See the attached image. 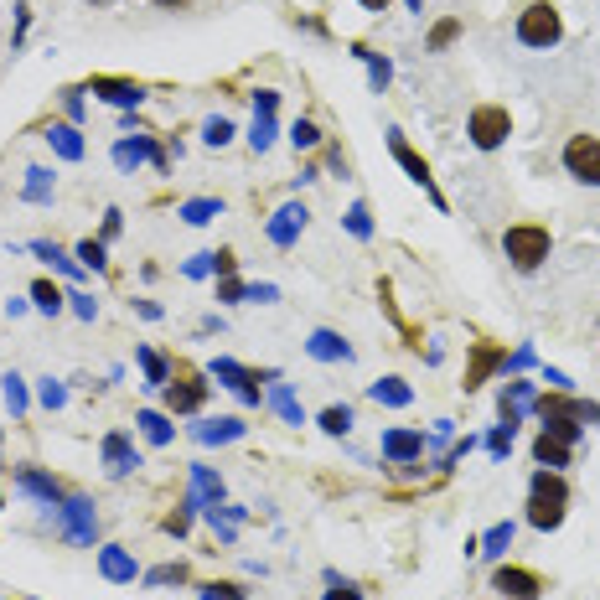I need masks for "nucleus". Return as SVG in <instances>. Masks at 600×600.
I'll list each match as a JSON object with an SVG mask.
<instances>
[{"mask_svg":"<svg viewBox=\"0 0 600 600\" xmlns=\"http://www.w3.org/2000/svg\"><path fill=\"white\" fill-rule=\"evenodd\" d=\"M564 507H569V482H564L559 471L538 466L533 471V487H528V523L538 533H554L564 523Z\"/></svg>","mask_w":600,"mask_h":600,"instance_id":"f257e3e1","label":"nucleus"},{"mask_svg":"<svg viewBox=\"0 0 600 600\" xmlns=\"http://www.w3.org/2000/svg\"><path fill=\"white\" fill-rule=\"evenodd\" d=\"M502 249H507V259H513L523 275H533V269L549 259V228L544 223H513L502 233Z\"/></svg>","mask_w":600,"mask_h":600,"instance_id":"f03ea898","label":"nucleus"},{"mask_svg":"<svg viewBox=\"0 0 600 600\" xmlns=\"http://www.w3.org/2000/svg\"><path fill=\"white\" fill-rule=\"evenodd\" d=\"M559 37H564V21H559V6H554V0H533V6L518 16V42H523V47L549 52Z\"/></svg>","mask_w":600,"mask_h":600,"instance_id":"7ed1b4c3","label":"nucleus"},{"mask_svg":"<svg viewBox=\"0 0 600 600\" xmlns=\"http://www.w3.org/2000/svg\"><path fill=\"white\" fill-rule=\"evenodd\" d=\"M466 135L476 150H497L507 135H513V114H507L502 104H476L471 119H466Z\"/></svg>","mask_w":600,"mask_h":600,"instance_id":"20e7f679","label":"nucleus"},{"mask_svg":"<svg viewBox=\"0 0 600 600\" xmlns=\"http://www.w3.org/2000/svg\"><path fill=\"white\" fill-rule=\"evenodd\" d=\"M564 171L580 187H600V140L595 135H569L564 140Z\"/></svg>","mask_w":600,"mask_h":600,"instance_id":"39448f33","label":"nucleus"},{"mask_svg":"<svg viewBox=\"0 0 600 600\" xmlns=\"http://www.w3.org/2000/svg\"><path fill=\"white\" fill-rule=\"evenodd\" d=\"M388 150H394V161L409 171V182L414 187H425V197L440 207V213H445V197H440V187H435V176H430V166H425V156H419V150L404 140V130H388Z\"/></svg>","mask_w":600,"mask_h":600,"instance_id":"423d86ee","label":"nucleus"},{"mask_svg":"<svg viewBox=\"0 0 600 600\" xmlns=\"http://www.w3.org/2000/svg\"><path fill=\"white\" fill-rule=\"evenodd\" d=\"M207 404V383L197 368H176V378L166 383V409L171 414H197Z\"/></svg>","mask_w":600,"mask_h":600,"instance_id":"0eeeda50","label":"nucleus"},{"mask_svg":"<svg viewBox=\"0 0 600 600\" xmlns=\"http://www.w3.org/2000/svg\"><path fill=\"white\" fill-rule=\"evenodd\" d=\"M57 523H63V533L73 538V544H94V533H99V518H94V502L88 497H63L57 502Z\"/></svg>","mask_w":600,"mask_h":600,"instance_id":"6e6552de","label":"nucleus"},{"mask_svg":"<svg viewBox=\"0 0 600 600\" xmlns=\"http://www.w3.org/2000/svg\"><path fill=\"white\" fill-rule=\"evenodd\" d=\"M140 161H150L156 171H166L171 161H166V145L161 140H150V135H125V140H114V166L119 171H130V166H140Z\"/></svg>","mask_w":600,"mask_h":600,"instance_id":"1a4fd4ad","label":"nucleus"},{"mask_svg":"<svg viewBox=\"0 0 600 600\" xmlns=\"http://www.w3.org/2000/svg\"><path fill=\"white\" fill-rule=\"evenodd\" d=\"M213 378H218L223 388H233L244 404H259V378H275V373H254V368H244V363H233V357H218Z\"/></svg>","mask_w":600,"mask_h":600,"instance_id":"9d476101","label":"nucleus"},{"mask_svg":"<svg viewBox=\"0 0 600 600\" xmlns=\"http://www.w3.org/2000/svg\"><path fill=\"white\" fill-rule=\"evenodd\" d=\"M492 590H502L507 600H538L544 580H538L533 569H523V564H497L492 569Z\"/></svg>","mask_w":600,"mask_h":600,"instance_id":"9b49d317","label":"nucleus"},{"mask_svg":"<svg viewBox=\"0 0 600 600\" xmlns=\"http://www.w3.org/2000/svg\"><path fill=\"white\" fill-rule=\"evenodd\" d=\"M88 94L94 99H104V104H114V109H140L145 104V88L135 83V78H88Z\"/></svg>","mask_w":600,"mask_h":600,"instance_id":"f8f14e48","label":"nucleus"},{"mask_svg":"<svg viewBox=\"0 0 600 600\" xmlns=\"http://www.w3.org/2000/svg\"><path fill=\"white\" fill-rule=\"evenodd\" d=\"M507 363V347H497V342H471V363H466V394H476L497 368Z\"/></svg>","mask_w":600,"mask_h":600,"instance_id":"ddd939ff","label":"nucleus"},{"mask_svg":"<svg viewBox=\"0 0 600 600\" xmlns=\"http://www.w3.org/2000/svg\"><path fill=\"white\" fill-rule=\"evenodd\" d=\"M306 218H311V213H306L300 202H285L280 213L269 218V244H275V249H290L295 238H300V228H306Z\"/></svg>","mask_w":600,"mask_h":600,"instance_id":"4468645a","label":"nucleus"},{"mask_svg":"<svg viewBox=\"0 0 600 600\" xmlns=\"http://www.w3.org/2000/svg\"><path fill=\"white\" fill-rule=\"evenodd\" d=\"M104 466H109V476H130V471L140 466L135 440H130L125 430H109V435H104Z\"/></svg>","mask_w":600,"mask_h":600,"instance_id":"2eb2a0df","label":"nucleus"},{"mask_svg":"<svg viewBox=\"0 0 600 600\" xmlns=\"http://www.w3.org/2000/svg\"><path fill=\"white\" fill-rule=\"evenodd\" d=\"M306 352L316 357V363H352L347 337H342V332H332V326H316L311 342H306Z\"/></svg>","mask_w":600,"mask_h":600,"instance_id":"dca6fc26","label":"nucleus"},{"mask_svg":"<svg viewBox=\"0 0 600 600\" xmlns=\"http://www.w3.org/2000/svg\"><path fill=\"white\" fill-rule=\"evenodd\" d=\"M16 487H21L26 497H37V502H47V507H57V502L68 497V492H63V482H52L47 471H32V466H21V471H16Z\"/></svg>","mask_w":600,"mask_h":600,"instance_id":"f3484780","label":"nucleus"},{"mask_svg":"<svg viewBox=\"0 0 600 600\" xmlns=\"http://www.w3.org/2000/svg\"><path fill=\"white\" fill-rule=\"evenodd\" d=\"M383 456L399 461V466H409V461L425 456V435H419V430H388V435H383Z\"/></svg>","mask_w":600,"mask_h":600,"instance_id":"a211bd4d","label":"nucleus"},{"mask_svg":"<svg viewBox=\"0 0 600 600\" xmlns=\"http://www.w3.org/2000/svg\"><path fill=\"white\" fill-rule=\"evenodd\" d=\"M99 575H104V580H114V585H135L140 569H135V559H130L125 549H119V544H104V549H99Z\"/></svg>","mask_w":600,"mask_h":600,"instance_id":"6ab92c4d","label":"nucleus"},{"mask_svg":"<svg viewBox=\"0 0 600 600\" xmlns=\"http://www.w3.org/2000/svg\"><path fill=\"white\" fill-rule=\"evenodd\" d=\"M569 450H575V445H564L559 435L544 430V435L533 440V461H538V466H549V471H559V466H569Z\"/></svg>","mask_w":600,"mask_h":600,"instance_id":"aec40b11","label":"nucleus"},{"mask_svg":"<svg viewBox=\"0 0 600 600\" xmlns=\"http://www.w3.org/2000/svg\"><path fill=\"white\" fill-rule=\"evenodd\" d=\"M238 435H244V419H233V414L197 425V440H202V445H228V440H238Z\"/></svg>","mask_w":600,"mask_h":600,"instance_id":"412c9836","label":"nucleus"},{"mask_svg":"<svg viewBox=\"0 0 600 600\" xmlns=\"http://www.w3.org/2000/svg\"><path fill=\"white\" fill-rule=\"evenodd\" d=\"M368 399H373V404H388V409H404V404L414 399V388H409L404 378H378V383L368 388Z\"/></svg>","mask_w":600,"mask_h":600,"instance_id":"4be33fe9","label":"nucleus"},{"mask_svg":"<svg viewBox=\"0 0 600 600\" xmlns=\"http://www.w3.org/2000/svg\"><path fill=\"white\" fill-rule=\"evenodd\" d=\"M352 57H363V63H368V83H373V94H383V88H388V78H394V63H388L383 52L363 47V42L352 47Z\"/></svg>","mask_w":600,"mask_h":600,"instance_id":"5701e85b","label":"nucleus"},{"mask_svg":"<svg viewBox=\"0 0 600 600\" xmlns=\"http://www.w3.org/2000/svg\"><path fill=\"white\" fill-rule=\"evenodd\" d=\"M192 482H197V492L187 497L192 507H218V502H223V482H218L207 466H192Z\"/></svg>","mask_w":600,"mask_h":600,"instance_id":"b1692460","label":"nucleus"},{"mask_svg":"<svg viewBox=\"0 0 600 600\" xmlns=\"http://www.w3.org/2000/svg\"><path fill=\"white\" fill-rule=\"evenodd\" d=\"M47 145H52L63 161H83V135H78V125H52V130H47Z\"/></svg>","mask_w":600,"mask_h":600,"instance_id":"393cba45","label":"nucleus"},{"mask_svg":"<svg viewBox=\"0 0 600 600\" xmlns=\"http://www.w3.org/2000/svg\"><path fill=\"white\" fill-rule=\"evenodd\" d=\"M135 425H140V435H145L150 445H171V419H166L161 409H140Z\"/></svg>","mask_w":600,"mask_h":600,"instance_id":"a878e982","label":"nucleus"},{"mask_svg":"<svg viewBox=\"0 0 600 600\" xmlns=\"http://www.w3.org/2000/svg\"><path fill=\"white\" fill-rule=\"evenodd\" d=\"M135 357H140V368H145V383H150V388H166V383H171V368H166V357H161L156 347H140Z\"/></svg>","mask_w":600,"mask_h":600,"instance_id":"bb28decb","label":"nucleus"},{"mask_svg":"<svg viewBox=\"0 0 600 600\" xmlns=\"http://www.w3.org/2000/svg\"><path fill=\"white\" fill-rule=\"evenodd\" d=\"M182 218L202 228V223H213V218H223V202H218V197H192V202H182Z\"/></svg>","mask_w":600,"mask_h":600,"instance_id":"cd10ccee","label":"nucleus"},{"mask_svg":"<svg viewBox=\"0 0 600 600\" xmlns=\"http://www.w3.org/2000/svg\"><path fill=\"white\" fill-rule=\"evenodd\" d=\"M507 544H513V523H492L482 538H476V549H482V554H507Z\"/></svg>","mask_w":600,"mask_h":600,"instance_id":"c85d7f7f","label":"nucleus"},{"mask_svg":"<svg viewBox=\"0 0 600 600\" xmlns=\"http://www.w3.org/2000/svg\"><path fill=\"white\" fill-rule=\"evenodd\" d=\"M269 404H275V414L285 419V425H300V404H295V394H290V383H275V394H269Z\"/></svg>","mask_w":600,"mask_h":600,"instance_id":"c756f323","label":"nucleus"},{"mask_svg":"<svg viewBox=\"0 0 600 600\" xmlns=\"http://www.w3.org/2000/svg\"><path fill=\"white\" fill-rule=\"evenodd\" d=\"M32 300H37L42 316H57V311H63V290H57L52 280H37V285H32Z\"/></svg>","mask_w":600,"mask_h":600,"instance_id":"7c9ffc66","label":"nucleus"},{"mask_svg":"<svg viewBox=\"0 0 600 600\" xmlns=\"http://www.w3.org/2000/svg\"><path fill=\"white\" fill-rule=\"evenodd\" d=\"M47 197H52V171L32 166V171H26V202H47Z\"/></svg>","mask_w":600,"mask_h":600,"instance_id":"2f4dec72","label":"nucleus"},{"mask_svg":"<svg viewBox=\"0 0 600 600\" xmlns=\"http://www.w3.org/2000/svg\"><path fill=\"white\" fill-rule=\"evenodd\" d=\"M32 254H37V259H47L52 269H63V275H78V264H73L63 249H57V244H47V238H37V244H32Z\"/></svg>","mask_w":600,"mask_h":600,"instance_id":"473e14b6","label":"nucleus"},{"mask_svg":"<svg viewBox=\"0 0 600 600\" xmlns=\"http://www.w3.org/2000/svg\"><path fill=\"white\" fill-rule=\"evenodd\" d=\"M249 145L259 150V156H264L269 145H275V114H254V130H249Z\"/></svg>","mask_w":600,"mask_h":600,"instance_id":"72a5a7b5","label":"nucleus"},{"mask_svg":"<svg viewBox=\"0 0 600 600\" xmlns=\"http://www.w3.org/2000/svg\"><path fill=\"white\" fill-rule=\"evenodd\" d=\"M321 430H326V435H347V430H352V409H347V404L321 409Z\"/></svg>","mask_w":600,"mask_h":600,"instance_id":"f704fd0d","label":"nucleus"},{"mask_svg":"<svg viewBox=\"0 0 600 600\" xmlns=\"http://www.w3.org/2000/svg\"><path fill=\"white\" fill-rule=\"evenodd\" d=\"M456 37H461V21H456V16H445V21H435V32H430V42H425V47H430V52H445Z\"/></svg>","mask_w":600,"mask_h":600,"instance_id":"c9c22d12","label":"nucleus"},{"mask_svg":"<svg viewBox=\"0 0 600 600\" xmlns=\"http://www.w3.org/2000/svg\"><path fill=\"white\" fill-rule=\"evenodd\" d=\"M290 145H295V150H316V145H321V130L311 125V119H295V125H290Z\"/></svg>","mask_w":600,"mask_h":600,"instance_id":"e433bc0d","label":"nucleus"},{"mask_svg":"<svg viewBox=\"0 0 600 600\" xmlns=\"http://www.w3.org/2000/svg\"><path fill=\"white\" fill-rule=\"evenodd\" d=\"M347 233H352V238H368V233H373L368 202H352V207H347Z\"/></svg>","mask_w":600,"mask_h":600,"instance_id":"4c0bfd02","label":"nucleus"},{"mask_svg":"<svg viewBox=\"0 0 600 600\" xmlns=\"http://www.w3.org/2000/svg\"><path fill=\"white\" fill-rule=\"evenodd\" d=\"M78 264L83 269H104L109 259H104V238H83V244H78Z\"/></svg>","mask_w":600,"mask_h":600,"instance_id":"58836bf2","label":"nucleus"},{"mask_svg":"<svg viewBox=\"0 0 600 600\" xmlns=\"http://www.w3.org/2000/svg\"><path fill=\"white\" fill-rule=\"evenodd\" d=\"M202 140H207V145H228V140H233V119H223V114L207 119V125H202Z\"/></svg>","mask_w":600,"mask_h":600,"instance_id":"ea45409f","label":"nucleus"},{"mask_svg":"<svg viewBox=\"0 0 600 600\" xmlns=\"http://www.w3.org/2000/svg\"><path fill=\"white\" fill-rule=\"evenodd\" d=\"M182 580H187V564H161L145 575V585H182Z\"/></svg>","mask_w":600,"mask_h":600,"instance_id":"a19ab883","label":"nucleus"},{"mask_svg":"<svg viewBox=\"0 0 600 600\" xmlns=\"http://www.w3.org/2000/svg\"><path fill=\"white\" fill-rule=\"evenodd\" d=\"M487 450H492V456L502 461V456H507V450H513V425H497V430L487 435Z\"/></svg>","mask_w":600,"mask_h":600,"instance_id":"79ce46f5","label":"nucleus"},{"mask_svg":"<svg viewBox=\"0 0 600 600\" xmlns=\"http://www.w3.org/2000/svg\"><path fill=\"white\" fill-rule=\"evenodd\" d=\"M326 585H332V590H326V600H363V590H357L352 580H337V575H326Z\"/></svg>","mask_w":600,"mask_h":600,"instance_id":"37998d69","label":"nucleus"},{"mask_svg":"<svg viewBox=\"0 0 600 600\" xmlns=\"http://www.w3.org/2000/svg\"><path fill=\"white\" fill-rule=\"evenodd\" d=\"M6 404H11V414H26V383L16 373L6 378Z\"/></svg>","mask_w":600,"mask_h":600,"instance_id":"c03bdc74","label":"nucleus"},{"mask_svg":"<svg viewBox=\"0 0 600 600\" xmlns=\"http://www.w3.org/2000/svg\"><path fill=\"white\" fill-rule=\"evenodd\" d=\"M249 295V285L244 280H238V275H228V280H218V300H228V306H233V300H244Z\"/></svg>","mask_w":600,"mask_h":600,"instance_id":"a18cd8bd","label":"nucleus"},{"mask_svg":"<svg viewBox=\"0 0 600 600\" xmlns=\"http://www.w3.org/2000/svg\"><path fill=\"white\" fill-rule=\"evenodd\" d=\"M192 528V502H182V507H176V513L166 518V533H176V538H182Z\"/></svg>","mask_w":600,"mask_h":600,"instance_id":"49530a36","label":"nucleus"},{"mask_svg":"<svg viewBox=\"0 0 600 600\" xmlns=\"http://www.w3.org/2000/svg\"><path fill=\"white\" fill-rule=\"evenodd\" d=\"M42 404H47V409H63V404H68V388L47 378V383H42Z\"/></svg>","mask_w":600,"mask_h":600,"instance_id":"de8ad7c7","label":"nucleus"},{"mask_svg":"<svg viewBox=\"0 0 600 600\" xmlns=\"http://www.w3.org/2000/svg\"><path fill=\"white\" fill-rule=\"evenodd\" d=\"M202 600H244L238 585H202Z\"/></svg>","mask_w":600,"mask_h":600,"instance_id":"09e8293b","label":"nucleus"},{"mask_svg":"<svg viewBox=\"0 0 600 600\" xmlns=\"http://www.w3.org/2000/svg\"><path fill=\"white\" fill-rule=\"evenodd\" d=\"M280 109V94H275V88H259V94H254V114H275Z\"/></svg>","mask_w":600,"mask_h":600,"instance_id":"8fccbe9b","label":"nucleus"},{"mask_svg":"<svg viewBox=\"0 0 600 600\" xmlns=\"http://www.w3.org/2000/svg\"><path fill=\"white\" fill-rule=\"evenodd\" d=\"M213 269H218L223 280H228V275H238V259H233V249H218V254H213Z\"/></svg>","mask_w":600,"mask_h":600,"instance_id":"3c124183","label":"nucleus"},{"mask_svg":"<svg viewBox=\"0 0 600 600\" xmlns=\"http://www.w3.org/2000/svg\"><path fill=\"white\" fill-rule=\"evenodd\" d=\"M68 300H73V311H78L83 321H94V316H99V300H88V295H68Z\"/></svg>","mask_w":600,"mask_h":600,"instance_id":"603ef678","label":"nucleus"},{"mask_svg":"<svg viewBox=\"0 0 600 600\" xmlns=\"http://www.w3.org/2000/svg\"><path fill=\"white\" fill-rule=\"evenodd\" d=\"M63 109H68L73 119H83V88H63Z\"/></svg>","mask_w":600,"mask_h":600,"instance_id":"864d4df0","label":"nucleus"},{"mask_svg":"<svg viewBox=\"0 0 600 600\" xmlns=\"http://www.w3.org/2000/svg\"><path fill=\"white\" fill-rule=\"evenodd\" d=\"M187 275H192V280H202V275H213V254H197V259L187 264Z\"/></svg>","mask_w":600,"mask_h":600,"instance_id":"5fc2aeb1","label":"nucleus"},{"mask_svg":"<svg viewBox=\"0 0 600 600\" xmlns=\"http://www.w3.org/2000/svg\"><path fill=\"white\" fill-rule=\"evenodd\" d=\"M119 223H125V213H119V207H109V213H104V238H114Z\"/></svg>","mask_w":600,"mask_h":600,"instance_id":"6e6d98bb","label":"nucleus"},{"mask_svg":"<svg viewBox=\"0 0 600 600\" xmlns=\"http://www.w3.org/2000/svg\"><path fill=\"white\" fill-rule=\"evenodd\" d=\"M244 300H280V290H275V285H249Z\"/></svg>","mask_w":600,"mask_h":600,"instance_id":"4d7b16f0","label":"nucleus"},{"mask_svg":"<svg viewBox=\"0 0 600 600\" xmlns=\"http://www.w3.org/2000/svg\"><path fill=\"white\" fill-rule=\"evenodd\" d=\"M326 166H332L337 176H347V161H342V150H326Z\"/></svg>","mask_w":600,"mask_h":600,"instance_id":"13d9d810","label":"nucleus"},{"mask_svg":"<svg viewBox=\"0 0 600 600\" xmlns=\"http://www.w3.org/2000/svg\"><path fill=\"white\" fill-rule=\"evenodd\" d=\"M150 6H161V11H187L192 0H150Z\"/></svg>","mask_w":600,"mask_h":600,"instance_id":"bf43d9fd","label":"nucleus"},{"mask_svg":"<svg viewBox=\"0 0 600 600\" xmlns=\"http://www.w3.org/2000/svg\"><path fill=\"white\" fill-rule=\"evenodd\" d=\"M363 6H368V11H388V0H363Z\"/></svg>","mask_w":600,"mask_h":600,"instance_id":"052dcab7","label":"nucleus"},{"mask_svg":"<svg viewBox=\"0 0 600 600\" xmlns=\"http://www.w3.org/2000/svg\"><path fill=\"white\" fill-rule=\"evenodd\" d=\"M419 6H425V0H409V11H419Z\"/></svg>","mask_w":600,"mask_h":600,"instance_id":"680f3d73","label":"nucleus"},{"mask_svg":"<svg viewBox=\"0 0 600 600\" xmlns=\"http://www.w3.org/2000/svg\"><path fill=\"white\" fill-rule=\"evenodd\" d=\"M88 6H104V0H88Z\"/></svg>","mask_w":600,"mask_h":600,"instance_id":"e2e57ef3","label":"nucleus"},{"mask_svg":"<svg viewBox=\"0 0 600 600\" xmlns=\"http://www.w3.org/2000/svg\"><path fill=\"white\" fill-rule=\"evenodd\" d=\"M0 507H6V497H0Z\"/></svg>","mask_w":600,"mask_h":600,"instance_id":"0e129e2a","label":"nucleus"}]
</instances>
